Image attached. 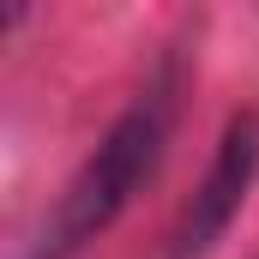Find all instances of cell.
<instances>
[{
    "instance_id": "obj_1",
    "label": "cell",
    "mask_w": 259,
    "mask_h": 259,
    "mask_svg": "<svg viewBox=\"0 0 259 259\" xmlns=\"http://www.w3.org/2000/svg\"><path fill=\"white\" fill-rule=\"evenodd\" d=\"M163 139H169V72L97 139V151L78 163V175L66 181V193L55 199V211L30 235L24 259H72L84 241H97L133 205V193L157 175Z\"/></svg>"
},
{
    "instance_id": "obj_2",
    "label": "cell",
    "mask_w": 259,
    "mask_h": 259,
    "mask_svg": "<svg viewBox=\"0 0 259 259\" xmlns=\"http://www.w3.org/2000/svg\"><path fill=\"white\" fill-rule=\"evenodd\" d=\"M259 181V115H235L223 139H217V157L205 169V181L193 187V199L181 205L175 229H169V259H205L223 229L241 217V205Z\"/></svg>"
}]
</instances>
